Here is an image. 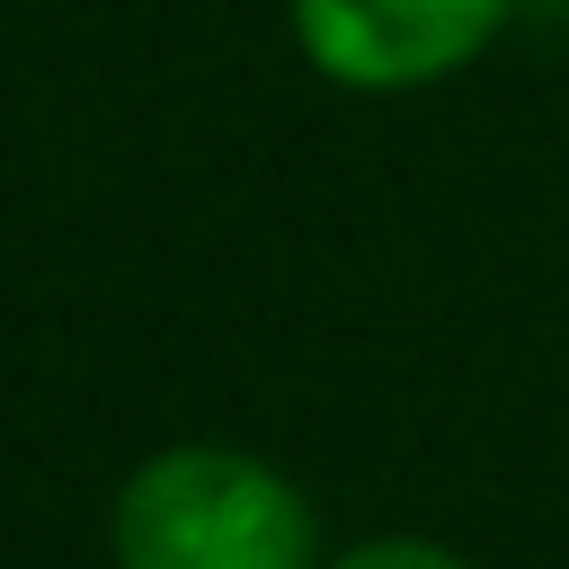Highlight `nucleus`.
<instances>
[{
  "instance_id": "obj_1",
  "label": "nucleus",
  "mask_w": 569,
  "mask_h": 569,
  "mask_svg": "<svg viewBox=\"0 0 569 569\" xmlns=\"http://www.w3.org/2000/svg\"><path fill=\"white\" fill-rule=\"evenodd\" d=\"M116 569H320V507L311 489L249 453V445H160L116 480L107 507Z\"/></svg>"
},
{
  "instance_id": "obj_2",
  "label": "nucleus",
  "mask_w": 569,
  "mask_h": 569,
  "mask_svg": "<svg viewBox=\"0 0 569 569\" xmlns=\"http://www.w3.org/2000/svg\"><path fill=\"white\" fill-rule=\"evenodd\" d=\"M507 18L516 0H284L293 53L356 98H409L471 71Z\"/></svg>"
},
{
  "instance_id": "obj_3",
  "label": "nucleus",
  "mask_w": 569,
  "mask_h": 569,
  "mask_svg": "<svg viewBox=\"0 0 569 569\" xmlns=\"http://www.w3.org/2000/svg\"><path fill=\"white\" fill-rule=\"evenodd\" d=\"M320 569H480V560L453 551V542H436V533H365V542L329 551Z\"/></svg>"
}]
</instances>
